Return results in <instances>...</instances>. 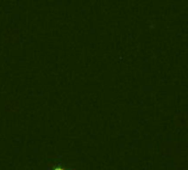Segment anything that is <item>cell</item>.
Returning <instances> with one entry per match:
<instances>
[{
	"label": "cell",
	"instance_id": "1",
	"mask_svg": "<svg viewBox=\"0 0 188 170\" xmlns=\"http://www.w3.org/2000/svg\"><path fill=\"white\" fill-rule=\"evenodd\" d=\"M54 170H65V169H63V168H56V169H54Z\"/></svg>",
	"mask_w": 188,
	"mask_h": 170
}]
</instances>
